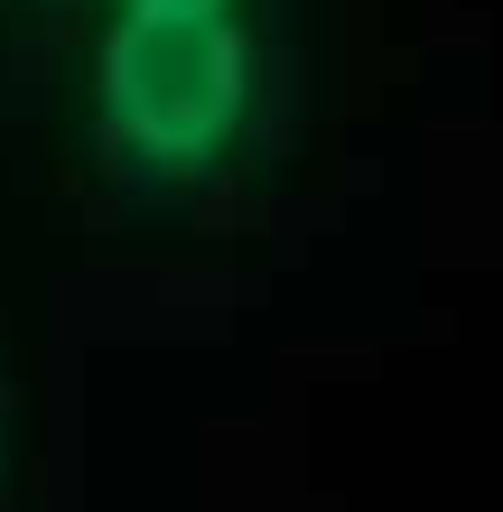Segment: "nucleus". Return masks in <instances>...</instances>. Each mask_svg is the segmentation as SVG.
<instances>
[{
    "label": "nucleus",
    "mask_w": 503,
    "mask_h": 512,
    "mask_svg": "<svg viewBox=\"0 0 503 512\" xmlns=\"http://www.w3.org/2000/svg\"><path fill=\"white\" fill-rule=\"evenodd\" d=\"M94 122L140 177H205L252 122V38L233 10H122L94 66Z\"/></svg>",
    "instance_id": "f257e3e1"
},
{
    "label": "nucleus",
    "mask_w": 503,
    "mask_h": 512,
    "mask_svg": "<svg viewBox=\"0 0 503 512\" xmlns=\"http://www.w3.org/2000/svg\"><path fill=\"white\" fill-rule=\"evenodd\" d=\"M122 10H233V0H122Z\"/></svg>",
    "instance_id": "f03ea898"
}]
</instances>
